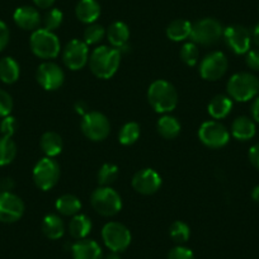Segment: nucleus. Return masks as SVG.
Wrapping results in <instances>:
<instances>
[{"instance_id": "23", "label": "nucleus", "mask_w": 259, "mask_h": 259, "mask_svg": "<svg viewBox=\"0 0 259 259\" xmlns=\"http://www.w3.org/2000/svg\"><path fill=\"white\" fill-rule=\"evenodd\" d=\"M39 146H41L42 151L47 158H55V156L61 154L64 143H62V139L59 134L55 133V131H47L42 135Z\"/></svg>"}, {"instance_id": "50", "label": "nucleus", "mask_w": 259, "mask_h": 259, "mask_svg": "<svg viewBox=\"0 0 259 259\" xmlns=\"http://www.w3.org/2000/svg\"><path fill=\"white\" fill-rule=\"evenodd\" d=\"M258 9H259V7H258Z\"/></svg>"}, {"instance_id": "10", "label": "nucleus", "mask_w": 259, "mask_h": 259, "mask_svg": "<svg viewBox=\"0 0 259 259\" xmlns=\"http://www.w3.org/2000/svg\"><path fill=\"white\" fill-rule=\"evenodd\" d=\"M81 131L92 141H103L111 133V123L101 112H88L81 119Z\"/></svg>"}, {"instance_id": "36", "label": "nucleus", "mask_w": 259, "mask_h": 259, "mask_svg": "<svg viewBox=\"0 0 259 259\" xmlns=\"http://www.w3.org/2000/svg\"><path fill=\"white\" fill-rule=\"evenodd\" d=\"M62 21H64V14L60 9H50L44 17V28L47 29V31H56L57 28H60V26L62 24Z\"/></svg>"}, {"instance_id": "49", "label": "nucleus", "mask_w": 259, "mask_h": 259, "mask_svg": "<svg viewBox=\"0 0 259 259\" xmlns=\"http://www.w3.org/2000/svg\"><path fill=\"white\" fill-rule=\"evenodd\" d=\"M104 259H121V256H119L118 253H114V251H112V253L108 254V255H107Z\"/></svg>"}, {"instance_id": "30", "label": "nucleus", "mask_w": 259, "mask_h": 259, "mask_svg": "<svg viewBox=\"0 0 259 259\" xmlns=\"http://www.w3.org/2000/svg\"><path fill=\"white\" fill-rule=\"evenodd\" d=\"M140 124L138 122H127L122 126L118 134V140L122 145L130 146L135 144L140 138Z\"/></svg>"}, {"instance_id": "43", "label": "nucleus", "mask_w": 259, "mask_h": 259, "mask_svg": "<svg viewBox=\"0 0 259 259\" xmlns=\"http://www.w3.org/2000/svg\"><path fill=\"white\" fill-rule=\"evenodd\" d=\"M250 113H251V119L256 123H259V97H255L251 103L250 107Z\"/></svg>"}, {"instance_id": "34", "label": "nucleus", "mask_w": 259, "mask_h": 259, "mask_svg": "<svg viewBox=\"0 0 259 259\" xmlns=\"http://www.w3.org/2000/svg\"><path fill=\"white\" fill-rule=\"evenodd\" d=\"M181 59L188 66H194L200 61V50L194 42H187L181 49Z\"/></svg>"}, {"instance_id": "47", "label": "nucleus", "mask_w": 259, "mask_h": 259, "mask_svg": "<svg viewBox=\"0 0 259 259\" xmlns=\"http://www.w3.org/2000/svg\"><path fill=\"white\" fill-rule=\"evenodd\" d=\"M253 39H254V42H255L256 44V46L259 47V23L256 24L255 27H254V29H253Z\"/></svg>"}, {"instance_id": "1", "label": "nucleus", "mask_w": 259, "mask_h": 259, "mask_svg": "<svg viewBox=\"0 0 259 259\" xmlns=\"http://www.w3.org/2000/svg\"><path fill=\"white\" fill-rule=\"evenodd\" d=\"M121 64V54L109 46H98L89 56V68L99 79H111Z\"/></svg>"}, {"instance_id": "41", "label": "nucleus", "mask_w": 259, "mask_h": 259, "mask_svg": "<svg viewBox=\"0 0 259 259\" xmlns=\"http://www.w3.org/2000/svg\"><path fill=\"white\" fill-rule=\"evenodd\" d=\"M9 38H11V32L8 26L3 21H0V52L8 46Z\"/></svg>"}, {"instance_id": "33", "label": "nucleus", "mask_w": 259, "mask_h": 259, "mask_svg": "<svg viewBox=\"0 0 259 259\" xmlns=\"http://www.w3.org/2000/svg\"><path fill=\"white\" fill-rule=\"evenodd\" d=\"M118 173L119 170L117 165L109 163L103 164L98 171V183L102 187H109L118 178Z\"/></svg>"}, {"instance_id": "18", "label": "nucleus", "mask_w": 259, "mask_h": 259, "mask_svg": "<svg viewBox=\"0 0 259 259\" xmlns=\"http://www.w3.org/2000/svg\"><path fill=\"white\" fill-rule=\"evenodd\" d=\"M73 259H103L99 244L92 239H81L71 246Z\"/></svg>"}, {"instance_id": "42", "label": "nucleus", "mask_w": 259, "mask_h": 259, "mask_svg": "<svg viewBox=\"0 0 259 259\" xmlns=\"http://www.w3.org/2000/svg\"><path fill=\"white\" fill-rule=\"evenodd\" d=\"M248 155L251 165H253L254 168L259 169V144H255V145H253L249 149Z\"/></svg>"}, {"instance_id": "16", "label": "nucleus", "mask_w": 259, "mask_h": 259, "mask_svg": "<svg viewBox=\"0 0 259 259\" xmlns=\"http://www.w3.org/2000/svg\"><path fill=\"white\" fill-rule=\"evenodd\" d=\"M133 187L136 192L145 196L156 193L161 187V177L154 169H141L134 176Z\"/></svg>"}, {"instance_id": "6", "label": "nucleus", "mask_w": 259, "mask_h": 259, "mask_svg": "<svg viewBox=\"0 0 259 259\" xmlns=\"http://www.w3.org/2000/svg\"><path fill=\"white\" fill-rule=\"evenodd\" d=\"M102 239L107 248L114 253H121L124 251L131 244L133 236L131 231L123 224L111 221L107 223L102 229Z\"/></svg>"}, {"instance_id": "15", "label": "nucleus", "mask_w": 259, "mask_h": 259, "mask_svg": "<svg viewBox=\"0 0 259 259\" xmlns=\"http://www.w3.org/2000/svg\"><path fill=\"white\" fill-rule=\"evenodd\" d=\"M24 213V203L17 194L12 192H0V221L13 224Z\"/></svg>"}, {"instance_id": "45", "label": "nucleus", "mask_w": 259, "mask_h": 259, "mask_svg": "<svg viewBox=\"0 0 259 259\" xmlns=\"http://www.w3.org/2000/svg\"><path fill=\"white\" fill-rule=\"evenodd\" d=\"M56 0H33L34 6L41 9H49L55 4Z\"/></svg>"}, {"instance_id": "7", "label": "nucleus", "mask_w": 259, "mask_h": 259, "mask_svg": "<svg viewBox=\"0 0 259 259\" xmlns=\"http://www.w3.org/2000/svg\"><path fill=\"white\" fill-rule=\"evenodd\" d=\"M224 34V28L218 19L205 18L192 24L191 39L196 45L210 46L220 41Z\"/></svg>"}, {"instance_id": "38", "label": "nucleus", "mask_w": 259, "mask_h": 259, "mask_svg": "<svg viewBox=\"0 0 259 259\" xmlns=\"http://www.w3.org/2000/svg\"><path fill=\"white\" fill-rule=\"evenodd\" d=\"M13 109V98L8 92L0 89V117H7Z\"/></svg>"}, {"instance_id": "24", "label": "nucleus", "mask_w": 259, "mask_h": 259, "mask_svg": "<svg viewBox=\"0 0 259 259\" xmlns=\"http://www.w3.org/2000/svg\"><path fill=\"white\" fill-rule=\"evenodd\" d=\"M92 228V220L87 215L83 213H78V215L73 216L71 221L69 223V233L74 239H87V236L91 234Z\"/></svg>"}, {"instance_id": "12", "label": "nucleus", "mask_w": 259, "mask_h": 259, "mask_svg": "<svg viewBox=\"0 0 259 259\" xmlns=\"http://www.w3.org/2000/svg\"><path fill=\"white\" fill-rule=\"evenodd\" d=\"M229 68L228 57L221 51L208 54L200 64V74L205 80L215 81L223 78Z\"/></svg>"}, {"instance_id": "37", "label": "nucleus", "mask_w": 259, "mask_h": 259, "mask_svg": "<svg viewBox=\"0 0 259 259\" xmlns=\"http://www.w3.org/2000/svg\"><path fill=\"white\" fill-rule=\"evenodd\" d=\"M17 127H18V123H17V119L13 116L9 114V116L4 117L3 121L0 122V133H2V136H4V138H12L16 134Z\"/></svg>"}, {"instance_id": "32", "label": "nucleus", "mask_w": 259, "mask_h": 259, "mask_svg": "<svg viewBox=\"0 0 259 259\" xmlns=\"http://www.w3.org/2000/svg\"><path fill=\"white\" fill-rule=\"evenodd\" d=\"M169 234H170V238L174 243L182 245V244L188 241L189 236H191V229L183 221H176V223L171 224Z\"/></svg>"}, {"instance_id": "40", "label": "nucleus", "mask_w": 259, "mask_h": 259, "mask_svg": "<svg viewBox=\"0 0 259 259\" xmlns=\"http://www.w3.org/2000/svg\"><path fill=\"white\" fill-rule=\"evenodd\" d=\"M245 62L246 65H248L249 69L259 71V47H256V49H250L246 52Z\"/></svg>"}, {"instance_id": "27", "label": "nucleus", "mask_w": 259, "mask_h": 259, "mask_svg": "<svg viewBox=\"0 0 259 259\" xmlns=\"http://www.w3.org/2000/svg\"><path fill=\"white\" fill-rule=\"evenodd\" d=\"M192 23L186 19H176L166 28V37L170 41L181 42L191 37Z\"/></svg>"}, {"instance_id": "4", "label": "nucleus", "mask_w": 259, "mask_h": 259, "mask_svg": "<svg viewBox=\"0 0 259 259\" xmlns=\"http://www.w3.org/2000/svg\"><path fill=\"white\" fill-rule=\"evenodd\" d=\"M29 46L37 57L44 60L55 59L61 51L59 37L54 32L45 28H38L32 32Z\"/></svg>"}, {"instance_id": "22", "label": "nucleus", "mask_w": 259, "mask_h": 259, "mask_svg": "<svg viewBox=\"0 0 259 259\" xmlns=\"http://www.w3.org/2000/svg\"><path fill=\"white\" fill-rule=\"evenodd\" d=\"M231 109H233V99L229 96H223V94L213 97L207 107L208 114L215 119H223L228 117Z\"/></svg>"}, {"instance_id": "8", "label": "nucleus", "mask_w": 259, "mask_h": 259, "mask_svg": "<svg viewBox=\"0 0 259 259\" xmlns=\"http://www.w3.org/2000/svg\"><path fill=\"white\" fill-rule=\"evenodd\" d=\"M60 165L54 158H44L34 165L33 181L42 191H50L60 179Z\"/></svg>"}, {"instance_id": "3", "label": "nucleus", "mask_w": 259, "mask_h": 259, "mask_svg": "<svg viewBox=\"0 0 259 259\" xmlns=\"http://www.w3.org/2000/svg\"><path fill=\"white\" fill-rule=\"evenodd\" d=\"M228 94L236 102H248L259 93V79L250 73H236L226 84Z\"/></svg>"}, {"instance_id": "17", "label": "nucleus", "mask_w": 259, "mask_h": 259, "mask_svg": "<svg viewBox=\"0 0 259 259\" xmlns=\"http://www.w3.org/2000/svg\"><path fill=\"white\" fill-rule=\"evenodd\" d=\"M13 19L17 26L24 31H36L41 24V16L38 11L29 6L17 8L13 14Z\"/></svg>"}, {"instance_id": "31", "label": "nucleus", "mask_w": 259, "mask_h": 259, "mask_svg": "<svg viewBox=\"0 0 259 259\" xmlns=\"http://www.w3.org/2000/svg\"><path fill=\"white\" fill-rule=\"evenodd\" d=\"M17 145L12 138H0V166H6L16 159Z\"/></svg>"}, {"instance_id": "13", "label": "nucleus", "mask_w": 259, "mask_h": 259, "mask_svg": "<svg viewBox=\"0 0 259 259\" xmlns=\"http://www.w3.org/2000/svg\"><path fill=\"white\" fill-rule=\"evenodd\" d=\"M62 60L66 68L76 71L81 70L89 62L88 45L80 39H71L62 52Z\"/></svg>"}, {"instance_id": "39", "label": "nucleus", "mask_w": 259, "mask_h": 259, "mask_svg": "<svg viewBox=\"0 0 259 259\" xmlns=\"http://www.w3.org/2000/svg\"><path fill=\"white\" fill-rule=\"evenodd\" d=\"M168 259H194L193 251L183 245L174 246L168 253Z\"/></svg>"}, {"instance_id": "9", "label": "nucleus", "mask_w": 259, "mask_h": 259, "mask_svg": "<svg viewBox=\"0 0 259 259\" xmlns=\"http://www.w3.org/2000/svg\"><path fill=\"white\" fill-rule=\"evenodd\" d=\"M198 139L203 145L211 149L224 148L230 140V133L219 121H206L198 128Z\"/></svg>"}, {"instance_id": "25", "label": "nucleus", "mask_w": 259, "mask_h": 259, "mask_svg": "<svg viewBox=\"0 0 259 259\" xmlns=\"http://www.w3.org/2000/svg\"><path fill=\"white\" fill-rule=\"evenodd\" d=\"M42 231L51 240H57L65 234V224L60 216L51 213L45 216L42 221Z\"/></svg>"}, {"instance_id": "11", "label": "nucleus", "mask_w": 259, "mask_h": 259, "mask_svg": "<svg viewBox=\"0 0 259 259\" xmlns=\"http://www.w3.org/2000/svg\"><path fill=\"white\" fill-rule=\"evenodd\" d=\"M225 44L236 55H244L251 49L253 34L246 27L240 24H233L224 29L223 34Z\"/></svg>"}, {"instance_id": "5", "label": "nucleus", "mask_w": 259, "mask_h": 259, "mask_svg": "<svg viewBox=\"0 0 259 259\" xmlns=\"http://www.w3.org/2000/svg\"><path fill=\"white\" fill-rule=\"evenodd\" d=\"M91 203L102 216H114L121 211L122 198L111 187H99L92 193Z\"/></svg>"}, {"instance_id": "28", "label": "nucleus", "mask_w": 259, "mask_h": 259, "mask_svg": "<svg viewBox=\"0 0 259 259\" xmlns=\"http://www.w3.org/2000/svg\"><path fill=\"white\" fill-rule=\"evenodd\" d=\"M156 128L160 136L168 140L176 139L181 134V123L176 117L170 114H164L163 117H160L156 123Z\"/></svg>"}, {"instance_id": "48", "label": "nucleus", "mask_w": 259, "mask_h": 259, "mask_svg": "<svg viewBox=\"0 0 259 259\" xmlns=\"http://www.w3.org/2000/svg\"><path fill=\"white\" fill-rule=\"evenodd\" d=\"M251 198H253L254 202L259 203V186L253 188V191H251Z\"/></svg>"}, {"instance_id": "19", "label": "nucleus", "mask_w": 259, "mask_h": 259, "mask_svg": "<svg viewBox=\"0 0 259 259\" xmlns=\"http://www.w3.org/2000/svg\"><path fill=\"white\" fill-rule=\"evenodd\" d=\"M255 122L246 116H240L234 119L231 124V135L239 141H248L255 136Z\"/></svg>"}, {"instance_id": "35", "label": "nucleus", "mask_w": 259, "mask_h": 259, "mask_svg": "<svg viewBox=\"0 0 259 259\" xmlns=\"http://www.w3.org/2000/svg\"><path fill=\"white\" fill-rule=\"evenodd\" d=\"M106 33V29L101 24H88V27L84 31V42L87 45H97L104 38Z\"/></svg>"}, {"instance_id": "44", "label": "nucleus", "mask_w": 259, "mask_h": 259, "mask_svg": "<svg viewBox=\"0 0 259 259\" xmlns=\"http://www.w3.org/2000/svg\"><path fill=\"white\" fill-rule=\"evenodd\" d=\"M74 109H75V112L78 114H80V116H85L87 113H88V109H89V107H88V104L85 103V102L84 101H79V102H76L75 103V107H74Z\"/></svg>"}, {"instance_id": "46", "label": "nucleus", "mask_w": 259, "mask_h": 259, "mask_svg": "<svg viewBox=\"0 0 259 259\" xmlns=\"http://www.w3.org/2000/svg\"><path fill=\"white\" fill-rule=\"evenodd\" d=\"M14 187V182L12 178H6L3 182H0V188H3L4 191L11 192Z\"/></svg>"}, {"instance_id": "29", "label": "nucleus", "mask_w": 259, "mask_h": 259, "mask_svg": "<svg viewBox=\"0 0 259 259\" xmlns=\"http://www.w3.org/2000/svg\"><path fill=\"white\" fill-rule=\"evenodd\" d=\"M55 207L60 213L65 216H75L80 213L81 202L74 194H62L55 203Z\"/></svg>"}, {"instance_id": "26", "label": "nucleus", "mask_w": 259, "mask_h": 259, "mask_svg": "<svg viewBox=\"0 0 259 259\" xmlns=\"http://www.w3.org/2000/svg\"><path fill=\"white\" fill-rule=\"evenodd\" d=\"M21 75L19 64L13 57H3L0 60V80L6 84L16 83Z\"/></svg>"}, {"instance_id": "20", "label": "nucleus", "mask_w": 259, "mask_h": 259, "mask_svg": "<svg viewBox=\"0 0 259 259\" xmlns=\"http://www.w3.org/2000/svg\"><path fill=\"white\" fill-rule=\"evenodd\" d=\"M76 18L85 24H92L101 16V6L97 0H80L75 8Z\"/></svg>"}, {"instance_id": "2", "label": "nucleus", "mask_w": 259, "mask_h": 259, "mask_svg": "<svg viewBox=\"0 0 259 259\" xmlns=\"http://www.w3.org/2000/svg\"><path fill=\"white\" fill-rule=\"evenodd\" d=\"M148 101L158 113H169L178 104V92L169 81L159 79L153 81L148 89Z\"/></svg>"}, {"instance_id": "14", "label": "nucleus", "mask_w": 259, "mask_h": 259, "mask_svg": "<svg viewBox=\"0 0 259 259\" xmlns=\"http://www.w3.org/2000/svg\"><path fill=\"white\" fill-rule=\"evenodd\" d=\"M37 81L45 91H56L61 88L65 81L64 70L55 62H42L37 69Z\"/></svg>"}, {"instance_id": "21", "label": "nucleus", "mask_w": 259, "mask_h": 259, "mask_svg": "<svg viewBox=\"0 0 259 259\" xmlns=\"http://www.w3.org/2000/svg\"><path fill=\"white\" fill-rule=\"evenodd\" d=\"M107 38L109 44L114 49H121L126 44H128L130 29L126 23L123 22H113L107 29Z\"/></svg>"}]
</instances>
